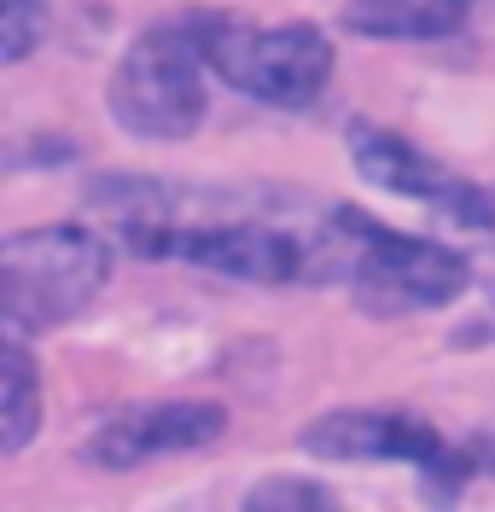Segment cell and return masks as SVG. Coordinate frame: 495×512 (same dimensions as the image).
<instances>
[{
  "label": "cell",
  "instance_id": "7",
  "mask_svg": "<svg viewBox=\"0 0 495 512\" xmlns=\"http://www.w3.org/2000/svg\"><path fill=\"white\" fill-rule=\"evenodd\" d=\"M228 414L216 402H152V408H129L117 414L94 437L99 466H140L158 454H181V448H204L222 437Z\"/></svg>",
  "mask_w": 495,
  "mask_h": 512
},
{
  "label": "cell",
  "instance_id": "1",
  "mask_svg": "<svg viewBox=\"0 0 495 512\" xmlns=\"http://www.w3.org/2000/svg\"><path fill=\"white\" fill-rule=\"evenodd\" d=\"M315 274L344 280L362 297L367 309H437L455 291H466L472 268L466 256H455L449 245H431L414 233H391V227L367 222L356 210H327V227L315 233Z\"/></svg>",
  "mask_w": 495,
  "mask_h": 512
},
{
  "label": "cell",
  "instance_id": "9",
  "mask_svg": "<svg viewBox=\"0 0 495 512\" xmlns=\"http://www.w3.org/2000/svg\"><path fill=\"white\" fill-rule=\"evenodd\" d=\"M472 12V0H350L344 24L373 41H437L455 35Z\"/></svg>",
  "mask_w": 495,
  "mask_h": 512
},
{
  "label": "cell",
  "instance_id": "10",
  "mask_svg": "<svg viewBox=\"0 0 495 512\" xmlns=\"http://www.w3.org/2000/svg\"><path fill=\"white\" fill-rule=\"evenodd\" d=\"M35 419H41V390H35V367L18 344H6L0 355V437L6 448H24L35 437Z\"/></svg>",
  "mask_w": 495,
  "mask_h": 512
},
{
  "label": "cell",
  "instance_id": "11",
  "mask_svg": "<svg viewBox=\"0 0 495 512\" xmlns=\"http://www.w3.org/2000/svg\"><path fill=\"white\" fill-rule=\"evenodd\" d=\"M41 35H47V0H0V59H30Z\"/></svg>",
  "mask_w": 495,
  "mask_h": 512
},
{
  "label": "cell",
  "instance_id": "5",
  "mask_svg": "<svg viewBox=\"0 0 495 512\" xmlns=\"http://www.w3.org/2000/svg\"><path fill=\"white\" fill-rule=\"evenodd\" d=\"M129 245L152 256H181V262L228 274V280H257V286L315 274V239L268 222H164L134 233Z\"/></svg>",
  "mask_w": 495,
  "mask_h": 512
},
{
  "label": "cell",
  "instance_id": "12",
  "mask_svg": "<svg viewBox=\"0 0 495 512\" xmlns=\"http://www.w3.org/2000/svg\"><path fill=\"white\" fill-rule=\"evenodd\" d=\"M245 512H338V507H332L327 489H315V483H303V478H268L251 489Z\"/></svg>",
  "mask_w": 495,
  "mask_h": 512
},
{
  "label": "cell",
  "instance_id": "3",
  "mask_svg": "<svg viewBox=\"0 0 495 512\" xmlns=\"http://www.w3.org/2000/svg\"><path fill=\"white\" fill-rule=\"evenodd\" d=\"M111 256L88 227H30L0 245V315L12 332H47L105 291Z\"/></svg>",
  "mask_w": 495,
  "mask_h": 512
},
{
  "label": "cell",
  "instance_id": "4",
  "mask_svg": "<svg viewBox=\"0 0 495 512\" xmlns=\"http://www.w3.org/2000/svg\"><path fill=\"white\" fill-rule=\"evenodd\" d=\"M204 53L181 18L146 30L111 70V117L140 140H187L204 123Z\"/></svg>",
  "mask_w": 495,
  "mask_h": 512
},
{
  "label": "cell",
  "instance_id": "6",
  "mask_svg": "<svg viewBox=\"0 0 495 512\" xmlns=\"http://www.w3.org/2000/svg\"><path fill=\"white\" fill-rule=\"evenodd\" d=\"M350 163H356V175H362V181H373L379 192L414 198V204H426L431 216H443V222L495 227L490 192L472 187L466 175H455L449 163L426 158L420 146H408V140H402V134H391V128H367V123L350 128Z\"/></svg>",
  "mask_w": 495,
  "mask_h": 512
},
{
  "label": "cell",
  "instance_id": "2",
  "mask_svg": "<svg viewBox=\"0 0 495 512\" xmlns=\"http://www.w3.org/2000/svg\"><path fill=\"white\" fill-rule=\"evenodd\" d=\"M204 64L263 105H309L332 82V41L315 24H245L228 12H187Z\"/></svg>",
  "mask_w": 495,
  "mask_h": 512
},
{
  "label": "cell",
  "instance_id": "8",
  "mask_svg": "<svg viewBox=\"0 0 495 512\" xmlns=\"http://www.w3.org/2000/svg\"><path fill=\"white\" fill-rule=\"evenodd\" d=\"M321 460H437V431L408 414H327L303 431Z\"/></svg>",
  "mask_w": 495,
  "mask_h": 512
}]
</instances>
